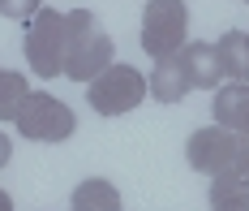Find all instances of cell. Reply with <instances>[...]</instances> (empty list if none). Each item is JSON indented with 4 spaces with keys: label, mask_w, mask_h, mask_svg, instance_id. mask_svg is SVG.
<instances>
[{
    "label": "cell",
    "mask_w": 249,
    "mask_h": 211,
    "mask_svg": "<svg viewBox=\"0 0 249 211\" xmlns=\"http://www.w3.org/2000/svg\"><path fill=\"white\" fill-rule=\"evenodd\" d=\"M215 56L228 82H249V35L245 30H224L215 39Z\"/></svg>",
    "instance_id": "11"
},
{
    "label": "cell",
    "mask_w": 249,
    "mask_h": 211,
    "mask_svg": "<svg viewBox=\"0 0 249 211\" xmlns=\"http://www.w3.org/2000/svg\"><path fill=\"white\" fill-rule=\"evenodd\" d=\"M39 9L43 0H0V18H13V22H30Z\"/></svg>",
    "instance_id": "14"
},
{
    "label": "cell",
    "mask_w": 249,
    "mask_h": 211,
    "mask_svg": "<svg viewBox=\"0 0 249 211\" xmlns=\"http://www.w3.org/2000/svg\"><path fill=\"white\" fill-rule=\"evenodd\" d=\"M69 211H124V203H121V190L107 177H86L73 185Z\"/></svg>",
    "instance_id": "10"
},
{
    "label": "cell",
    "mask_w": 249,
    "mask_h": 211,
    "mask_svg": "<svg viewBox=\"0 0 249 211\" xmlns=\"http://www.w3.org/2000/svg\"><path fill=\"white\" fill-rule=\"evenodd\" d=\"M245 138H249V125H245Z\"/></svg>",
    "instance_id": "17"
},
{
    "label": "cell",
    "mask_w": 249,
    "mask_h": 211,
    "mask_svg": "<svg viewBox=\"0 0 249 211\" xmlns=\"http://www.w3.org/2000/svg\"><path fill=\"white\" fill-rule=\"evenodd\" d=\"M26 95H30V86H26V74L0 69V121H18V112H22Z\"/></svg>",
    "instance_id": "13"
},
{
    "label": "cell",
    "mask_w": 249,
    "mask_h": 211,
    "mask_svg": "<svg viewBox=\"0 0 249 211\" xmlns=\"http://www.w3.org/2000/svg\"><path fill=\"white\" fill-rule=\"evenodd\" d=\"M13 125H18V134L30 138V142H65V138H73V130H77L73 108H65V99H56L48 91H30Z\"/></svg>",
    "instance_id": "6"
},
{
    "label": "cell",
    "mask_w": 249,
    "mask_h": 211,
    "mask_svg": "<svg viewBox=\"0 0 249 211\" xmlns=\"http://www.w3.org/2000/svg\"><path fill=\"white\" fill-rule=\"evenodd\" d=\"M241 4H249V0H241Z\"/></svg>",
    "instance_id": "18"
},
{
    "label": "cell",
    "mask_w": 249,
    "mask_h": 211,
    "mask_svg": "<svg viewBox=\"0 0 249 211\" xmlns=\"http://www.w3.org/2000/svg\"><path fill=\"white\" fill-rule=\"evenodd\" d=\"M65 48H69V26L65 13L39 9L26 22V65L39 78H65Z\"/></svg>",
    "instance_id": "3"
},
{
    "label": "cell",
    "mask_w": 249,
    "mask_h": 211,
    "mask_svg": "<svg viewBox=\"0 0 249 211\" xmlns=\"http://www.w3.org/2000/svg\"><path fill=\"white\" fill-rule=\"evenodd\" d=\"M146 95H150L146 74L133 69V65H121V60L112 69H103L99 78L86 86V99H90V108L99 116H124V112H133V108L142 104Z\"/></svg>",
    "instance_id": "5"
},
{
    "label": "cell",
    "mask_w": 249,
    "mask_h": 211,
    "mask_svg": "<svg viewBox=\"0 0 249 211\" xmlns=\"http://www.w3.org/2000/svg\"><path fill=\"white\" fill-rule=\"evenodd\" d=\"M185 159L202 177H245L249 181V138L224 130V125H206V130L189 134Z\"/></svg>",
    "instance_id": "2"
},
{
    "label": "cell",
    "mask_w": 249,
    "mask_h": 211,
    "mask_svg": "<svg viewBox=\"0 0 249 211\" xmlns=\"http://www.w3.org/2000/svg\"><path fill=\"white\" fill-rule=\"evenodd\" d=\"M215 125L245 134L249 125V82H224L215 91Z\"/></svg>",
    "instance_id": "8"
},
{
    "label": "cell",
    "mask_w": 249,
    "mask_h": 211,
    "mask_svg": "<svg viewBox=\"0 0 249 211\" xmlns=\"http://www.w3.org/2000/svg\"><path fill=\"white\" fill-rule=\"evenodd\" d=\"M146 86H150V95H155L159 104H180V99L194 91L176 56H168V60H155V69L146 74Z\"/></svg>",
    "instance_id": "9"
},
{
    "label": "cell",
    "mask_w": 249,
    "mask_h": 211,
    "mask_svg": "<svg viewBox=\"0 0 249 211\" xmlns=\"http://www.w3.org/2000/svg\"><path fill=\"white\" fill-rule=\"evenodd\" d=\"M142 52L150 60H168L189 43V9L185 0H150L142 13Z\"/></svg>",
    "instance_id": "4"
},
{
    "label": "cell",
    "mask_w": 249,
    "mask_h": 211,
    "mask_svg": "<svg viewBox=\"0 0 249 211\" xmlns=\"http://www.w3.org/2000/svg\"><path fill=\"white\" fill-rule=\"evenodd\" d=\"M176 60H180V69H185V78H189L194 91H219V86H224V69H219L215 43H194V39H189V43L176 52Z\"/></svg>",
    "instance_id": "7"
},
{
    "label": "cell",
    "mask_w": 249,
    "mask_h": 211,
    "mask_svg": "<svg viewBox=\"0 0 249 211\" xmlns=\"http://www.w3.org/2000/svg\"><path fill=\"white\" fill-rule=\"evenodd\" d=\"M65 26H69V48H65V78L69 82H90L99 78L103 69L116 65V43L112 35H103L99 22L90 9H73L65 13Z\"/></svg>",
    "instance_id": "1"
},
{
    "label": "cell",
    "mask_w": 249,
    "mask_h": 211,
    "mask_svg": "<svg viewBox=\"0 0 249 211\" xmlns=\"http://www.w3.org/2000/svg\"><path fill=\"white\" fill-rule=\"evenodd\" d=\"M9 159H13V142H9V138H4V134H0V168H4V164H9Z\"/></svg>",
    "instance_id": "15"
},
{
    "label": "cell",
    "mask_w": 249,
    "mask_h": 211,
    "mask_svg": "<svg viewBox=\"0 0 249 211\" xmlns=\"http://www.w3.org/2000/svg\"><path fill=\"white\" fill-rule=\"evenodd\" d=\"M0 211H13V198H9L4 190H0Z\"/></svg>",
    "instance_id": "16"
},
{
    "label": "cell",
    "mask_w": 249,
    "mask_h": 211,
    "mask_svg": "<svg viewBox=\"0 0 249 211\" xmlns=\"http://www.w3.org/2000/svg\"><path fill=\"white\" fill-rule=\"evenodd\" d=\"M211 211H249L245 177H211Z\"/></svg>",
    "instance_id": "12"
}]
</instances>
